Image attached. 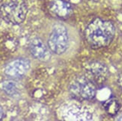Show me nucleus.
Here are the masks:
<instances>
[{
	"instance_id": "1",
	"label": "nucleus",
	"mask_w": 122,
	"mask_h": 121,
	"mask_svg": "<svg viewBox=\"0 0 122 121\" xmlns=\"http://www.w3.org/2000/svg\"><path fill=\"white\" fill-rule=\"evenodd\" d=\"M115 28L108 20L95 19L90 23L85 31V36L88 45L97 49L109 46L115 37Z\"/></svg>"
},
{
	"instance_id": "2",
	"label": "nucleus",
	"mask_w": 122,
	"mask_h": 121,
	"mask_svg": "<svg viewBox=\"0 0 122 121\" xmlns=\"http://www.w3.org/2000/svg\"><path fill=\"white\" fill-rule=\"evenodd\" d=\"M27 12L25 0H5L0 7V17L6 23L12 25L22 23Z\"/></svg>"
},
{
	"instance_id": "3",
	"label": "nucleus",
	"mask_w": 122,
	"mask_h": 121,
	"mask_svg": "<svg viewBox=\"0 0 122 121\" xmlns=\"http://www.w3.org/2000/svg\"><path fill=\"white\" fill-rule=\"evenodd\" d=\"M69 46V34L65 26L57 25L52 30L48 39V48L56 55L65 52Z\"/></svg>"
},
{
	"instance_id": "4",
	"label": "nucleus",
	"mask_w": 122,
	"mask_h": 121,
	"mask_svg": "<svg viewBox=\"0 0 122 121\" xmlns=\"http://www.w3.org/2000/svg\"><path fill=\"white\" fill-rule=\"evenodd\" d=\"M70 92L76 98L91 100L96 96L97 89L94 84L86 77L76 78L70 86Z\"/></svg>"
},
{
	"instance_id": "5",
	"label": "nucleus",
	"mask_w": 122,
	"mask_h": 121,
	"mask_svg": "<svg viewBox=\"0 0 122 121\" xmlns=\"http://www.w3.org/2000/svg\"><path fill=\"white\" fill-rule=\"evenodd\" d=\"M30 69V61L23 58L14 59L6 64L4 72L7 76L19 78L25 76Z\"/></svg>"
},
{
	"instance_id": "6",
	"label": "nucleus",
	"mask_w": 122,
	"mask_h": 121,
	"mask_svg": "<svg viewBox=\"0 0 122 121\" xmlns=\"http://www.w3.org/2000/svg\"><path fill=\"white\" fill-rule=\"evenodd\" d=\"M63 118L67 120H90L92 114L89 109L73 105L63 111Z\"/></svg>"
},
{
	"instance_id": "7",
	"label": "nucleus",
	"mask_w": 122,
	"mask_h": 121,
	"mask_svg": "<svg viewBox=\"0 0 122 121\" xmlns=\"http://www.w3.org/2000/svg\"><path fill=\"white\" fill-rule=\"evenodd\" d=\"M29 50L35 58L41 61H46L50 57V50L40 38H35L31 41Z\"/></svg>"
},
{
	"instance_id": "8",
	"label": "nucleus",
	"mask_w": 122,
	"mask_h": 121,
	"mask_svg": "<svg viewBox=\"0 0 122 121\" xmlns=\"http://www.w3.org/2000/svg\"><path fill=\"white\" fill-rule=\"evenodd\" d=\"M50 10L52 15L62 19L70 17L72 14L71 5L64 0H54L50 5Z\"/></svg>"
},
{
	"instance_id": "9",
	"label": "nucleus",
	"mask_w": 122,
	"mask_h": 121,
	"mask_svg": "<svg viewBox=\"0 0 122 121\" xmlns=\"http://www.w3.org/2000/svg\"><path fill=\"white\" fill-rule=\"evenodd\" d=\"M88 72L95 81L101 82L108 75V68L100 62H92L88 67Z\"/></svg>"
},
{
	"instance_id": "10",
	"label": "nucleus",
	"mask_w": 122,
	"mask_h": 121,
	"mask_svg": "<svg viewBox=\"0 0 122 121\" xmlns=\"http://www.w3.org/2000/svg\"><path fill=\"white\" fill-rule=\"evenodd\" d=\"M0 88L10 97H15L19 94V88L17 83L14 81L7 80L0 84Z\"/></svg>"
},
{
	"instance_id": "11",
	"label": "nucleus",
	"mask_w": 122,
	"mask_h": 121,
	"mask_svg": "<svg viewBox=\"0 0 122 121\" xmlns=\"http://www.w3.org/2000/svg\"><path fill=\"white\" fill-rule=\"evenodd\" d=\"M103 107L105 111L110 116H115L121 108V104L116 99L112 98L104 102Z\"/></svg>"
},
{
	"instance_id": "12",
	"label": "nucleus",
	"mask_w": 122,
	"mask_h": 121,
	"mask_svg": "<svg viewBox=\"0 0 122 121\" xmlns=\"http://www.w3.org/2000/svg\"><path fill=\"white\" fill-rule=\"evenodd\" d=\"M118 86L120 87V88L122 90V73H121L118 78Z\"/></svg>"
},
{
	"instance_id": "13",
	"label": "nucleus",
	"mask_w": 122,
	"mask_h": 121,
	"mask_svg": "<svg viewBox=\"0 0 122 121\" xmlns=\"http://www.w3.org/2000/svg\"><path fill=\"white\" fill-rule=\"evenodd\" d=\"M3 117H4V111H3L2 107L0 106V120H1Z\"/></svg>"
},
{
	"instance_id": "14",
	"label": "nucleus",
	"mask_w": 122,
	"mask_h": 121,
	"mask_svg": "<svg viewBox=\"0 0 122 121\" xmlns=\"http://www.w3.org/2000/svg\"><path fill=\"white\" fill-rule=\"evenodd\" d=\"M118 120H122V117H121V118H119V119H118Z\"/></svg>"
}]
</instances>
